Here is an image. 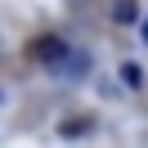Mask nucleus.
<instances>
[{
    "label": "nucleus",
    "mask_w": 148,
    "mask_h": 148,
    "mask_svg": "<svg viewBox=\"0 0 148 148\" xmlns=\"http://www.w3.org/2000/svg\"><path fill=\"white\" fill-rule=\"evenodd\" d=\"M32 58H40V63H67V40H58V36H40L36 45H32Z\"/></svg>",
    "instance_id": "f257e3e1"
},
{
    "label": "nucleus",
    "mask_w": 148,
    "mask_h": 148,
    "mask_svg": "<svg viewBox=\"0 0 148 148\" xmlns=\"http://www.w3.org/2000/svg\"><path fill=\"white\" fill-rule=\"evenodd\" d=\"M139 18V0H112V23H135Z\"/></svg>",
    "instance_id": "f03ea898"
},
{
    "label": "nucleus",
    "mask_w": 148,
    "mask_h": 148,
    "mask_svg": "<svg viewBox=\"0 0 148 148\" xmlns=\"http://www.w3.org/2000/svg\"><path fill=\"white\" fill-rule=\"evenodd\" d=\"M121 81H126V90H139L144 85V67L139 63H121Z\"/></svg>",
    "instance_id": "7ed1b4c3"
},
{
    "label": "nucleus",
    "mask_w": 148,
    "mask_h": 148,
    "mask_svg": "<svg viewBox=\"0 0 148 148\" xmlns=\"http://www.w3.org/2000/svg\"><path fill=\"white\" fill-rule=\"evenodd\" d=\"M139 32H144V45H148V18H144V23H139Z\"/></svg>",
    "instance_id": "20e7f679"
}]
</instances>
